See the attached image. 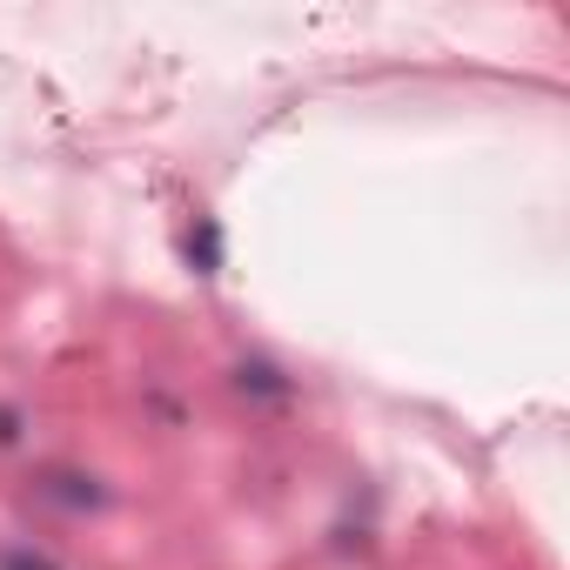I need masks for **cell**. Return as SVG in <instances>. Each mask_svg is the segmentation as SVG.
<instances>
[{"label": "cell", "mask_w": 570, "mask_h": 570, "mask_svg": "<svg viewBox=\"0 0 570 570\" xmlns=\"http://www.w3.org/2000/svg\"><path fill=\"white\" fill-rule=\"evenodd\" d=\"M0 570H61V557L41 550V543H8L0 550Z\"/></svg>", "instance_id": "4"}, {"label": "cell", "mask_w": 570, "mask_h": 570, "mask_svg": "<svg viewBox=\"0 0 570 570\" xmlns=\"http://www.w3.org/2000/svg\"><path fill=\"white\" fill-rule=\"evenodd\" d=\"M188 262H195V275H222V228H215V222H195Z\"/></svg>", "instance_id": "3"}, {"label": "cell", "mask_w": 570, "mask_h": 570, "mask_svg": "<svg viewBox=\"0 0 570 570\" xmlns=\"http://www.w3.org/2000/svg\"><path fill=\"white\" fill-rule=\"evenodd\" d=\"M35 497L55 503V510H68V517H95V510H108V483L88 476V470H68V463L41 470V476H35Z\"/></svg>", "instance_id": "1"}, {"label": "cell", "mask_w": 570, "mask_h": 570, "mask_svg": "<svg viewBox=\"0 0 570 570\" xmlns=\"http://www.w3.org/2000/svg\"><path fill=\"white\" fill-rule=\"evenodd\" d=\"M235 390L242 396H262V403H289V376H282L275 363H262V356L235 363Z\"/></svg>", "instance_id": "2"}]
</instances>
